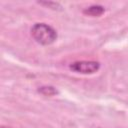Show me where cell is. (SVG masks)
I'll return each instance as SVG.
<instances>
[{
  "mask_svg": "<svg viewBox=\"0 0 128 128\" xmlns=\"http://www.w3.org/2000/svg\"><path fill=\"white\" fill-rule=\"evenodd\" d=\"M31 35L34 40L41 45H50L57 39L56 30L45 23L34 24L31 28Z\"/></svg>",
  "mask_w": 128,
  "mask_h": 128,
  "instance_id": "obj_1",
  "label": "cell"
},
{
  "mask_svg": "<svg viewBox=\"0 0 128 128\" xmlns=\"http://www.w3.org/2000/svg\"><path fill=\"white\" fill-rule=\"evenodd\" d=\"M100 64L96 61H76L70 65V69L76 73L92 74L98 71Z\"/></svg>",
  "mask_w": 128,
  "mask_h": 128,
  "instance_id": "obj_2",
  "label": "cell"
},
{
  "mask_svg": "<svg viewBox=\"0 0 128 128\" xmlns=\"http://www.w3.org/2000/svg\"><path fill=\"white\" fill-rule=\"evenodd\" d=\"M105 9L103 6H100V5H92L86 9H84L83 13L84 14H87L89 16H93V17H97V16H100L104 13Z\"/></svg>",
  "mask_w": 128,
  "mask_h": 128,
  "instance_id": "obj_3",
  "label": "cell"
},
{
  "mask_svg": "<svg viewBox=\"0 0 128 128\" xmlns=\"http://www.w3.org/2000/svg\"><path fill=\"white\" fill-rule=\"evenodd\" d=\"M38 92L45 96H52V95H55L58 93V91L52 86H42L38 89Z\"/></svg>",
  "mask_w": 128,
  "mask_h": 128,
  "instance_id": "obj_4",
  "label": "cell"
},
{
  "mask_svg": "<svg viewBox=\"0 0 128 128\" xmlns=\"http://www.w3.org/2000/svg\"><path fill=\"white\" fill-rule=\"evenodd\" d=\"M39 4L41 5H44V6H47L48 8H51V9H54V10H60L62 8V6L57 3V2H51V1H42V2H38Z\"/></svg>",
  "mask_w": 128,
  "mask_h": 128,
  "instance_id": "obj_5",
  "label": "cell"
}]
</instances>
